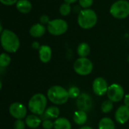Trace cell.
<instances>
[{"mask_svg":"<svg viewBox=\"0 0 129 129\" xmlns=\"http://www.w3.org/2000/svg\"><path fill=\"white\" fill-rule=\"evenodd\" d=\"M1 44L5 51L14 53L20 47V40L14 32L10 29H4L1 33Z\"/></svg>","mask_w":129,"mask_h":129,"instance_id":"1","label":"cell"},{"mask_svg":"<svg viewBox=\"0 0 129 129\" xmlns=\"http://www.w3.org/2000/svg\"><path fill=\"white\" fill-rule=\"evenodd\" d=\"M79 26L85 29L93 28L98 22V16L96 12L90 8L82 10L77 19Z\"/></svg>","mask_w":129,"mask_h":129,"instance_id":"2","label":"cell"},{"mask_svg":"<svg viewBox=\"0 0 129 129\" xmlns=\"http://www.w3.org/2000/svg\"><path fill=\"white\" fill-rule=\"evenodd\" d=\"M48 100L57 105L64 104L67 102L70 96L68 91L60 85H54L48 90Z\"/></svg>","mask_w":129,"mask_h":129,"instance_id":"3","label":"cell"},{"mask_svg":"<svg viewBox=\"0 0 129 129\" xmlns=\"http://www.w3.org/2000/svg\"><path fill=\"white\" fill-rule=\"evenodd\" d=\"M47 105V98L42 94H34L28 103L29 110L35 115H42L45 112Z\"/></svg>","mask_w":129,"mask_h":129,"instance_id":"4","label":"cell"},{"mask_svg":"<svg viewBox=\"0 0 129 129\" xmlns=\"http://www.w3.org/2000/svg\"><path fill=\"white\" fill-rule=\"evenodd\" d=\"M110 14L116 19H125L129 15V2L127 0H118L110 8Z\"/></svg>","mask_w":129,"mask_h":129,"instance_id":"5","label":"cell"},{"mask_svg":"<svg viewBox=\"0 0 129 129\" xmlns=\"http://www.w3.org/2000/svg\"><path fill=\"white\" fill-rule=\"evenodd\" d=\"M48 33L53 36H60L64 34L68 29V24L65 20L54 19L49 21L47 24Z\"/></svg>","mask_w":129,"mask_h":129,"instance_id":"6","label":"cell"},{"mask_svg":"<svg viewBox=\"0 0 129 129\" xmlns=\"http://www.w3.org/2000/svg\"><path fill=\"white\" fill-rule=\"evenodd\" d=\"M73 69L77 74L80 76H87L91 73L93 63L87 57H79L75 61Z\"/></svg>","mask_w":129,"mask_h":129,"instance_id":"7","label":"cell"},{"mask_svg":"<svg viewBox=\"0 0 129 129\" xmlns=\"http://www.w3.org/2000/svg\"><path fill=\"white\" fill-rule=\"evenodd\" d=\"M107 94L111 101L119 102L124 97V89L119 84H112L109 86Z\"/></svg>","mask_w":129,"mask_h":129,"instance_id":"8","label":"cell"},{"mask_svg":"<svg viewBox=\"0 0 129 129\" xmlns=\"http://www.w3.org/2000/svg\"><path fill=\"white\" fill-rule=\"evenodd\" d=\"M9 113L11 116L16 119H23L26 116V108L23 104L15 102L10 105Z\"/></svg>","mask_w":129,"mask_h":129,"instance_id":"9","label":"cell"},{"mask_svg":"<svg viewBox=\"0 0 129 129\" xmlns=\"http://www.w3.org/2000/svg\"><path fill=\"white\" fill-rule=\"evenodd\" d=\"M76 104L79 110L88 112L92 108L93 101L90 95L86 93H82L78 97L76 100Z\"/></svg>","mask_w":129,"mask_h":129,"instance_id":"10","label":"cell"},{"mask_svg":"<svg viewBox=\"0 0 129 129\" xmlns=\"http://www.w3.org/2000/svg\"><path fill=\"white\" fill-rule=\"evenodd\" d=\"M108 88L109 86L107 81L102 77L96 78L93 82L92 88L94 94L98 96H103L107 93Z\"/></svg>","mask_w":129,"mask_h":129,"instance_id":"11","label":"cell"},{"mask_svg":"<svg viewBox=\"0 0 129 129\" xmlns=\"http://www.w3.org/2000/svg\"><path fill=\"white\" fill-rule=\"evenodd\" d=\"M115 119L116 121L119 123V124H125V122H127V121L129 119V107L125 106V105H122L120 106L117 110L116 111L115 113Z\"/></svg>","mask_w":129,"mask_h":129,"instance_id":"12","label":"cell"},{"mask_svg":"<svg viewBox=\"0 0 129 129\" xmlns=\"http://www.w3.org/2000/svg\"><path fill=\"white\" fill-rule=\"evenodd\" d=\"M51 54H52L51 49L48 45H43L39 49V59L44 63H47L50 61L51 58Z\"/></svg>","mask_w":129,"mask_h":129,"instance_id":"13","label":"cell"},{"mask_svg":"<svg viewBox=\"0 0 129 129\" xmlns=\"http://www.w3.org/2000/svg\"><path fill=\"white\" fill-rule=\"evenodd\" d=\"M46 29L42 23H35L29 29V34L34 38L42 37L45 33Z\"/></svg>","mask_w":129,"mask_h":129,"instance_id":"14","label":"cell"},{"mask_svg":"<svg viewBox=\"0 0 129 129\" xmlns=\"http://www.w3.org/2000/svg\"><path fill=\"white\" fill-rule=\"evenodd\" d=\"M16 8L22 14H28L32 10V4L29 0H18Z\"/></svg>","mask_w":129,"mask_h":129,"instance_id":"15","label":"cell"},{"mask_svg":"<svg viewBox=\"0 0 129 129\" xmlns=\"http://www.w3.org/2000/svg\"><path fill=\"white\" fill-rule=\"evenodd\" d=\"M25 123L29 128L36 129L40 125V124L42 123V120L36 115H29L26 117Z\"/></svg>","mask_w":129,"mask_h":129,"instance_id":"16","label":"cell"},{"mask_svg":"<svg viewBox=\"0 0 129 129\" xmlns=\"http://www.w3.org/2000/svg\"><path fill=\"white\" fill-rule=\"evenodd\" d=\"M88 119V116L86 112L82 110L76 111L73 114V121L76 124L79 125H82L86 122Z\"/></svg>","mask_w":129,"mask_h":129,"instance_id":"17","label":"cell"},{"mask_svg":"<svg viewBox=\"0 0 129 129\" xmlns=\"http://www.w3.org/2000/svg\"><path fill=\"white\" fill-rule=\"evenodd\" d=\"M54 129H71L70 122L66 118L60 117L54 121Z\"/></svg>","mask_w":129,"mask_h":129,"instance_id":"18","label":"cell"},{"mask_svg":"<svg viewBox=\"0 0 129 129\" xmlns=\"http://www.w3.org/2000/svg\"><path fill=\"white\" fill-rule=\"evenodd\" d=\"M45 116H46V118H48V119H58L60 116V110L57 107H55V106L49 107L48 108L45 110Z\"/></svg>","mask_w":129,"mask_h":129,"instance_id":"19","label":"cell"},{"mask_svg":"<svg viewBox=\"0 0 129 129\" xmlns=\"http://www.w3.org/2000/svg\"><path fill=\"white\" fill-rule=\"evenodd\" d=\"M91 51V48L88 44L85 42L80 43L77 48V54L80 57H86Z\"/></svg>","mask_w":129,"mask_h":129,"instance_id":"20","label":"cell"},{"mask_svg":"<svg viewBox=\"0 0 129 129\" xmlns=\"http://www.w3.org/2000/svg\"><path fill=\"white\" fill-rule=\"evenodd\" d=\"M98 129H115L114 122L110 118H103L99 122Z\"/></svg>","mask_w":129,"mask_h":129,"instance_id":"21","label":"cell"},{"mask_svg":"<svg viewBox=\"0 0 129 129\" xmlns=\"http://www.w3.org/2000/svg\"><path fill=\"white\" fill-rule=\"evenodd\" d=\"M113 109V101H111L110 100L105 101L101 105V110L104 113H108L111 112Z\"/></svg>","mask_w":129,"mask_h":129,"instance_id":"22","label":"cell"},{"mask_svg":"<svg viewBox=\"0 0 129 129\" xmlns=\"http://www.w3.org/2000/svg\"><path fill=\"white\" fill-rule=\"evenodd\" d=\"M71 10H72V8L70 6V4H68V3L65 2V3H63V4H62L60 5L59 11H60V14L62 16H67L71 12Z\"/></svg>","mask_w":129,"mask_h":129,"instance_id":"23","label":"cell"},{"mask_svg":"<svg viewBox=\"0 0 129 129\" xmlns=\"http://www.w3.org/2000/svg\"><path fill=\"white\" fill-rule=\"evenodd\" d=\"M11 63V57L6 53H2L0 56V67H6Z\"/></svg>","mask_w":129,"mask_h":129,"instance_id":"24","label":"cell"},{"mask_svg":"<svg viewBox=\"0 0 129 129\" xmlns=\"http://www.w3.org/2000/svg\"><path fill=\"white\" fill-rule=\"evenodd\" d=\"M68 93H69L70 98H78V97L80 95V90L79 89V88L76 86H73L70 88V89L68 90Z\"/></svg>","mask_w":129,"mask_h":129,"instance_id":"25","label":"cell"},{"mask_svg":"<svg viewBox=\"0 0 129 129\" xmlns=\"http://www.w3.org/2000/svg\"><path fill=\"white\" fill-rule=\"evenodd\" d=\"M79 2L82 8H83L84 9H87L93 5L94 0H79Z\"/></svg>","mask_w":129,"mask_h":129,"instance_id":"26","label":"cell"},{"mask_svg":"<svg viewBox=\"0 0 129 129\" xmlns=\"http://www.w3.org/2000/svg\"><path fill=\"white\" fill-rule=\"evenodd\" d=\"M25 124L22 119H17L14 123V129H25Z\"/></svg>","mask_w":129,"mask_h":129,"instance_id":"27","label":"cell"},{"mask_svg":"<svg viewBox=\"0 0 129 129\" xmlns=\"http://www.w3.org/2000/svg\"><path fill=\"white\" fill-rule=\"evenodd\" d=\"M42 127L44 129H51L54 127V123L49 119H45L42 122Z\"/></svg>","mask_w":129,"mask_h":129,"instance_id":"28","label":"cell"},{"mask_svg":"<svg viewBox=\"0 0 129 129\" xmlns=\"http://www.w3.org/2000/svg\"><path fill=\"white\" fill-rule=\"evenodd\" d=\"M39 20H40V23L42 24H48L50 21L49 20V17L48 15H42L39 18Z\"/></svg>","mask_w":129,"mask_h":129,"instance_id":"29","label":"cell"},{"mask_svg":"<svg viewBox=\"0 0 129 129\" xmlns=\"http://www.w3.org/2000/svg\"><path fill=\"white\" fill-rule=\"evenodd\" d=\"M18 0H0L1 3L5 5H12L17 2Z\"/></svg>","mask_w":129,"mask_h":129,"instance_id":"30","label":"cell"},{"mask_svg":"<svg viewBox=\"0 0 129 129\" xmlns=\"http://www.w3.org/2000/svg\"><path fill=\"white\" fill-rule=\"evenodd\" d=\"M40 47H41V46L39 45V43L37 42H33V44H32V48H34V49H39Z\"/></svg>","mask_w":129,"mask_h":129,"instance_id":"31","label":"cell"},{"mask_svg":"<svg viewBox=\"0 0 129 129\" xmlns=\"http://www.w3.org/2000/svg\"><path fill=\"white\" fill-rule=\"evenodd\" d=\"M124 103H125V105L128 107H129V94H126L125 96V99H124Z\"/></svg>","mask_w":129,"mask_h":129,"instance_id":"32","label":"cell"},{"mask_svg":"<svg viewBox=\"0 0 129 129\" xmlns=\"http://www.w3.org/2000/svg\"><path fill=\"white\" fill-rule=\"evenodd\" d=\"M78 0H64V2L66 3H68V4H72V3H74L76 2H77Z\"/></svg>","mask_w":129,"mask_h":129,"instance_id":"33","label":"cell"},{"mask_svg":"<svg viewBox=\"0 0 129 129\" xmlns=\"http://www.w3.org/2000/svg\"><path fill=\"white\" fill-rule=\"evenodd\" d=\"M79 129H93V128H91V127H89V126H84V127L80 128Z\"/></svg>","mask_w":129,"mask_h":129,"instance_id":"34","label":"cell"},{"mask_svg":"<svg viewBox=\"0 0 129 129\" xmlns=\"http://www.w3.org/2000/svg\"></svg>","mask_w":129,"mask_h":129,"instance_id":"35","label":"cell"}]
</instances>
